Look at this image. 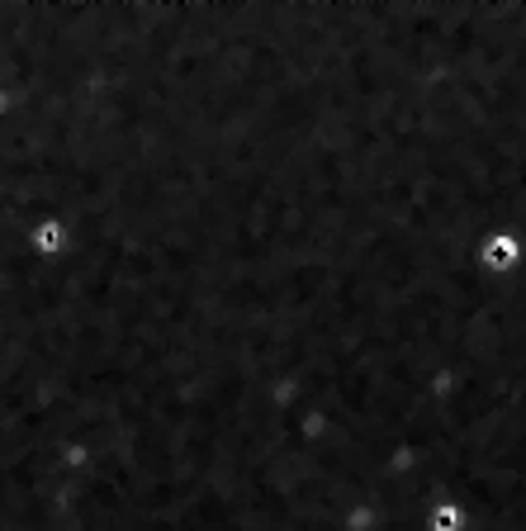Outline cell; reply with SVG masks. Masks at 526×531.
I'll use <instances>...</instances> for the list:
<instances>
[{
    "mask_svg": "<svg viewBox=\"0 0 526 531\" xmlns=\"http://www.w3.org/2000/svg\"><path fill=\"white\" fill-rule=\"evenodd\" d=\"M29 247H34L38 257H62V252L72 247V223H67V219H43V223H34V233H29Z\"/></svg>",
    "mask_w": 526,
    "mask_h": 531,
    "instance_id": "7a4b0ae2",
    "label": "cell"
},
{
    "mask_svg": "<svg viewBox=\"0 0 526 531\" xmlns=\"http://www.w3.org/2000/svg\"><path fill=\"white\" fill-rule=\"evenodd\" d=\"M522 261H526V242L517 228H493V233H484V242H479V266L489 275L522 271Z\"/></svg>",
    "mask_w": 526,
    "mask_h": 531,
    "instance_id": "6da1fadb",
    "label": "cell"
},
{
    "mask_svg": "<svg viewBox=\"0 0 526 531\" xmlns=\"http://www.w3.org/2000/svg\"><path fill=\"white\" fill-rule=\"evenodd\" d=\"M470 508L465 503H455V498H441L432 503L427 513H422V531H470Z\"/></svg>",
    "mask_w": 526,
    "mask_h": 531,
    "instance_id": "3957f363",
    "label": "cell"
}]
</instances>
